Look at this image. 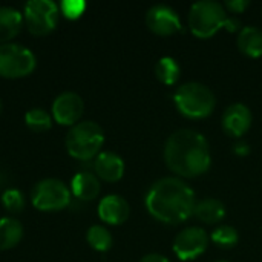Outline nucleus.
<instances>
[{"instance_id":"9b49d317","label":"nucleus","mask_w":262,"mask_h":262,"mask_svg":"<svg viewBox=\"0 0 262 262\" xmlns=\"http://www.w3.org/2000/svg\"><path fill=\"white\" fill-rule=\"evenodd\" d=\"M84 111L83 98L75 92H63L52 103V118L61 126H74L78 123Z\"/></svg>"},{"instance_id":"dca6fc26","label":"nucleus","mask_w":262,"mask_h":262,"mask_svg":"<svg viewBox=\"0 0 262 262\" xmlns=\"http://www.w3.org/2000/svg\"><path fill=\"white\" fill-rule=\"evenodd\" d=\"M23 26V14L12 6H0V43H11Z\"/></svg>"},{"instance_id":"393cba45","label":"nucleus","mask_w":262,"mask_h":262,"mask_svg":"<svg viewBox=\"0 0 262 262\" xmlns=\"http://www.w3.org/2000/svg\"><path fill=\"white\" fill-rule=\"evenodd\" d=\"M60 12L69 18V20H75L78 17L83 15V12L86 11V2L84 0H63L60 5Z\"/></svg>"},{"instance_id":"2eb2a0df","label":"nucleus","mask_w":262,"mask_h":262,"mask_svg":"<svg viewBox=\"0 0 262 262\" xmlns=\"http://www.w3.org/2000/svg\"><path fill=\"white\" fill-rule=\"evenodd\" d=\"M101 186L97 175L91 172H78L72 177L71 192L74 196L83 201H92L100 195Z\"/></svg>"},{"instance_id":"a878e982","label":"nucleus","mask_w":262,"mask_h":262,"mask_svg":"<svg viewBox=\"0 0 262 262\" xmlns=\"http://www.w3.org/2000/svg\"><path fill=\"white\" fill-rule=\"evenodd\" d=\"M250 2L249 0H226L224 8L229 9L230 12H244L249 8Z\"/></svg>"},{"instance_id":"39448f33","label":"nucleus","mask_w":262,"mask_h":262,"mask_svg":"<svg viewBox=\"0 0 262 262\" xmlns=\"http://www.w3.org/2000/svg\"><path fill=\"white\" fill-rule=\"evenodd\" d=\"M177 109L189 118H204L212 114L216 104L213 91L200 81H187L173 94Z\"/></svg>"},{"instance_id":"c756f323","label":"nucleus","mask_w":262,"mask_h":262,"mask_svg":"<svg viewBox=\"0 0 262 262\" xmlns=\"http://www.w3.org/2000/svg\"><path fill=\"white\" fill-rule=\"evenodd\" d=\"M216 262H229V261H216Z\"/></svg>"},{"instance_id":"ddd939ff","label":"nucleus","mask_w":262,"mask_h":262,"mask_svg":"<svg viewBox=\"0 0 262 262\" xmlns=\"http://www.w3.org/2000/svg\"><path fill=\"white\" fill-rule=\"evenodd\" d=\"M130 215L129 203L120 195H106L98 203V216L111 226H120L127 221Z\"/></svg>"},{"instance_id":"b1692460","label":"nucleus","mask_w":262,"mask_h":262,"mask_svg":"<svg viewBox=\"0 0 262 262\" xmlns=\"http://www.w3.org/2000/svg\"><path fill=\"white\" fill-rule=\"evenodd\" d=\"M2 204L11 213H18L25 207L23 193L18 189H8L2 193Z\"/></svg>"},{"instance_id":"1a4fd4ad","label":"nucleus","mask_w":262,"mask_h":262,"mask_svg":"<svg viewBox=\"0 0 262 262\" xmlns=\"http://www.w3.org/2000/svg\"><path fill=\"white\" fill-rule=\"evenodd\" d=\"M209 235L198 226L183 229L173 239V252L181 261H192L203 255L209 247Z\"/></svg>"},{"instance_id":"0eeeda50","label":"nucleus","mask_w":262,"mask_h":262,"mask_svg":"<svg viewBox=\"0 0 262 262\" xmlns=\"http://www.w3.org/2000/svg\"><path fill=\"white\" fill-rule=\"evenodd\" d=\"M37 66L34 52L18 43L0 45V77L5 78H21Z\"/></svg>"},{"instance_id":"7ed1b4c3","label":"nucleus","mask_w":262,"mask_h":262,"mask_svg":"<svg viewBox=\"0 0 262 262\" xmlns=\"http://www.w3.org/2000/svg\"><path fill=\"white\" fill-rule=\"evenodd\" d=\"M187 18L190 31L200 38H209L221 28H227L232 32L239 28V21L230 18L224 5L215 0H198L192 3Z\"/></svg>"},{"instance_id":"4468645a","label":"nucleus","mask_w":262,"mask_h":262,"mask_svg":"<svg viewBox=\"0 0 262 262\" xmlns=\"http://www.w3.org/2000/svg\"><path fill=\"white\" fill-rule=\"evenodd\" d=\"M94 169L98 178L107 183H115L124 175V161L115 152H100L95 157Z\"/></svg>"},{"instance_id":"412c9836","label":"nucleus","mask_w":262,"mask_h":262,"mask_svg":"<svg viewBox=\"0 0 262 262\" xmlns=\"http://www.w3.org/2000/svg\"><path fill=\"white\" fill-rule=\"evenodd\" d=\"M86 241L97 252H107L112 247V243H114L111 232L106 227L98 226V224L89 227V230L86 233Z\"/></svg>"},{"instance_id":"f8f14e48","label":"nucleus","mask_w":262,"mask_h":262,"mask_svg":"<svg viewBox=\"0 0 262 262\" xmlns=\"http://www.w3.org/2000/svg\"><path fill=\"white\" fill-rule=\"evenodd\" d=\"M252 111L244 103H232L223 114V129L235 138L243 137L252 126Z\"/></svg>"},{"instance_id":"5701e85b","label":"nucleus","mask_w":262,"mask_h":262,"mask_svg":"<svg viewBox=\"0 0 262 262\" xmlns=\"http://www.w3.org/2000/svg\"><path fill=\"white\" fill-rule=\"evenodd\" d=\"M210 239L221 249H232L238 244L239 241V233L238 230L233 227V226H229V224H223V226H218Z\"/></svg>"},{"instance_id":"6e6552de","label":"nucleus","mask_w":262,"mask_h":262,"mask_svg":"<svg viewBox=\"0 0 262 262\" xmlns=\"http://www.w3.org/2000/svg\"><path fill=\"white\" fill-rule=\"evenodd\" d=\"M60 8L52 0H29L23 8V20L32 35L41 37L52 32L58 23Z\"/></svg>"},{"instance_id":"f257e3e1","label":"nucleus","mask_w":262,"mask_h":262,"mask_svg":"<svg viewBox=\"0 0 262 262\" xmlns=\"http://www.w3.org/2000/svg\"><path fill=\"white\" fill-rule=\"evenodd\" d=\"M147 212L160 223L181 224L193 215L196 198L193 189L178 177L157 180L146 195Z\"/></svg>"},{"instance_id":"c85d7f7f","label":"nucleus","mask_w":262,"mask_h":262,"mask_svg":"<svg viewBox=\"0 0 262 262\" xmlns=\"http://www.w3.org/2000/svg\"><path fill=\"white\" fill-rule=\"evenodd\" d=\"M0 114H2V100H0Z\"/></svg>"},{"instance_id":"aec40b11","label":"nucleus","mask_w":262,"mask_h":262,"mask_svg":"<svg viewBox=\"0 0 262 262\" xmlns=\"http://www.w3.org/2000/svg\"><path fill=\"white\" fill-rule=\"evenodd\" d=\"M180 72H181V69H180L178 61L173 57H170V55L161 57L157 61V64H155V75H157V78L161 83L169 84V86L175 84L178 81Z\"/></svg>"},{"instance_id":"423d86ee","label":"nucleus","mask_w":262,"mask_h":262,"mask_svg":"<svg viewBox=\"0 0 262 262\" xmlns=\"http://www.w3.org/2000/svg\"><path fill=\"white\" fill-rule=\"evenodd\" d=\"M71 189L57 178H46L37 183L31 193L32 206L40 212H57L63 210L71 204Z\"/></svg>"},{"instance_id":"cd10ccee","label":"nucleus","mask_w":262,"mask_h":262,"mask_svg":"<svg viewBox=\"0 0 262 262\" xmlns=\"http://www.w3.org/2000/svg\"><path fill=\"white\" fill-rule=\"evenodd\" d=\"M140 262H170L164 255H160V253H149L146 256L141 258Z\"/></svg>"},{"instance_id":"f3484780","label":"nucleus","mask_w":262,"mask_h":262,"mask_svg":"<svg viewBox=\"0 0 262 262\" xmlns=\"http://www.w3.org/2000/svg\"><path fill=\"white\" fill-rule=\"evenodd\" d=\"M236 45L239 51L249 57L262 55V29L253 25L243 26L236 37Z\"/></svg>"},{"instance_id":"20e7f679","label":"nucleus","mask_w":262,"mask_h":262,"mask_svg":"<svg viewBox=\"0 0 262 262\" xmlns=\"http://www.w3.org/2000/svg\"><path fill=\"white\" fill-rule=\"evenodd\" d=\"M68 154L81 161L95 158L104 144V130L95 121H78L66 134Z\"/></svg>"},{"instance_id":"bb28decb","label":"nucleus","mask_w":262,"mask_h":262,"mask_svg":"<svg viewBox=\"0 0 262 262\" xmlns=\"http://www.w3.org/2000/svg\"><path fill=\"white\" fill-rule=\"evenodd\" d=\"M233 152L239 157H246L250 154V144L244 140H238V143L233 144Z\"/></svg>"},{"instance_id":"a211bd4d","label":"nucleus","mask_w":262,"mask_h":262,"mask_svg":"<svg viewBox=\"0 0 262 262\" xmlns=\"http://www.w3.org/2000/svg\"><path fill=\"white\" fill-rule=\"evenodd\" d=\"M193 215L206 224H216L226 216V204L218 198L207 196L196 201Z\"/></svg>"},{"instance_id":"9d476101","label":"nucleus","mask_w":262,"mask_h":262,"mask_svg":"<svg viewBox=\"0 0 262 262\" xmlns=\"http://www.w3.org/2000/svg\"><path fill=\"white\" fill-rule=\"evenodd\" d=\"M147 28L157 35H172L181 28V20L178 12L164 3H157L150 6L146 12Z\"/></svg>"},{"instance_id":"4be33fe9","label":"nucleus","mask_w":262,"mask_h":262,"mask_svg":"<svg viewBox=\"0 0 262 262\" xmlns=\"http://www.w3.org/2000/svg\"><path fill=\"white\" fill-rule=\"evenodd\" d=\"M25 123L34 132H46L52 127V117L45 109L34 107L25 114Z\"/></svg>"},{"instance_id":"6ab92c4d","label":"nucleus","mask_w":262,"mask_h":262,"mask_svg":"<svg viewBox=\"0 0 262 262\" xmlns=\"http://www.w3.org/2000/svg\"><path fill=\"white\" fill-rule=\"evenodd\" d=\"M23 238V226L15 218H0V250L14 249Z\"/></svg>"},{"instance_id":"f03ea898","label":"nucleus","mask_w":262,"mask_h":262,"mask_svg":"<svg viewBox=\"0 0 262 262\" xmlns=\"http://www.w3.org/2000/svg\"><path fill=\"white\" fill-rule=\"evenodd\" d=\"M164 161L177 177L193 178L203 175L212 164L209 141L198 130L178 129L166 140Z\"/></svg>"}]
</instances>
